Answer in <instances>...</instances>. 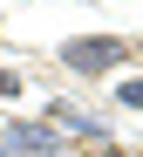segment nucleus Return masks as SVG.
<instances>
[{
	"mask_svg": "<svg viewBox=\"0 0 143 157\" xmlns=\"http://www.w3.org/2000/svg\"><path fill=\"white\" fill-rule=\"evenodd\" d=\"M130 62V41L123 34H82L62 48V68L68 75H109V68H123Z\"/></svg>",
	"mask_w": 143,
	"mask_h": 157,
	"instance_id": "obj_1",
	"label": "nucleus"
},
{
	"mask_svg": "<svg viewBox=\"0 0 143 157\" xmlns=\"http://www.w3.org/2000/svg\"><path fill=\"white\" fill-rule=\"evenodd\" d=\"M0 144H7L14 157H55V150H62V130H55L48 116L41 123L27 116V123H7V130H0Z\"/></svg>",
	"mask_w": 143,
	"mask_h": 157,
	"instance_id": "obj_2",
	"label": "nucleus"
},
{
	"mask_svg": "<svg viewBox=\"0 0 143 157\" xmlns=\"http://www.w3.org/2000/svg\"><path fill=\"white\" fill-rule=\"evenodd\" d=\"M21 89H27L21 75H14V68H0V102H7V96H21Z\"/></svg>",
	"mask_w": 143,
	"mask_h": 157,
	"instance_id": "obj_3",
	"label": "nucleus"
},
{
	"mask_svg": "<svg viewBox=\"0 0 143 157\" xmlns=\"http://www.w3.org/2000/svg\"><path fill=\"white\" fill-rule=\"evenodd\" d=\"M123 102H130V109H143V75H130V82H123Z\"/></svg>",
	"mask_w": 143,
	"mask_h": 157,
	"instance_id": "obj_4",
	"label": "nucleus"
},
{
	"mask_svg": "<svg viewBox=\"0 0 143 157\" xmlns=\"http://www.w3.org/2000/svg\"><path fill=\"white\" fill-rule=\"evenodd\" d=\"M89 157H136V150H123V144H116V137H109V144H96V150H89Z\"/></svg>",
	"mask_w": 143,
	"mask_h": 157,
	"instance_id": "obj_5",
	"label": "nucleus"
},
{
	"mask_svg": "<svg viewBox=\"0 0 143 157\" xmlns=\"http://www.w3.org/2000/svg\"><path fill=\"white\" fill-rule=\"evenodd\" d=\"M0 157H14V150H7V144H0Z\"/></svg>",
	"mask_w": 143,
	"mask_h": 157,
	"instance_id": "obj_6",
	"label": "nucleus"
}]
</instances>
